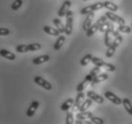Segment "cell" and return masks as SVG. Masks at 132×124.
I'll return each mask as SVG.
<instances>
[{"instance_id":"cell-26","label":"cell","mask_w":132,"mask_h":124,"mask_svg":"<svg viewBox=\"0 0 132 124\" xmlns=\"http://www.w3.org/2000/svg\"><path fill=\"white\" fill-rule=\"evenodd\" d=\"M92 57L93 56L91 54H87V55H86L85 56H83V58H82L81 61H80V63H81L82 66H87V65H88V64L91 62Z\"/></svg>"},{"instance_id":"cell-36","label":"cell","mask_w":132,"mask_h":124,"mask_svg":"<svg viewBox=\"0 0 132 124\" xmlns=\"http://www.w3.org/2000/svg\"><path fill=\"white\" fill-rule=\"evenodd\" d=\"M100 73H101V68L98 67V66H96L95 68H93V69L90 71L89 74L93 76V77H94V76H96L97 75H99Z\"/></svg>"},{"instance_id":"cell-2","label":"cell","mask_w":132,"mask_h":124,"mask_svg":"<svg viewBox=\"0 0 132 124\" xmlns=\"http://www.w3.org/2000/svg\"><path fill=\"white\" fill-rule=\"evenodd\" d=\"M104 8V3L102 2H97V3H94L92 5H89V6H87L83 8L81 10L80 13L81 14H87V13H90V12H93L95 11H99V10L103 9Z\"/></svg>"},{"instance_id":"cell-32","label":"cell","mask_w":132,"mask_h":124,"mask_svg":"<svg viewBox=\"0 0 132 124\" xmlns=\"http://www.w3.org/2000/svg\"><path fill=\"white\" fill-rule=\"evenodd\" d=\"M29 50L30 52H35V51H38L40 49L42 48V46L41 44L39 43H31V44H29Z\"/></svg>"},{"instance_id":"cell-11","label":"cell","mask_w":132,"mask_h":124,"mask_svg":"<svg viewBox=\"0 0 132 124\" xmlns=\"http://www.w3.org/2000/svg\"><path fill=\"white\" fill-rule=\"evenodd\" d=\"M40 103L38 101H32V102L30 103V107L28 108L27 110V115L29 118H31L34 115V114L36 113V110L38 109V107H39Z\"/></svg>"},{"instance_id":"cell-18","label":"cell","mask_w":132,"mask_h":124,"mask_svg":"<svg viewBox=\"0 0 132 124\" xmlns=\"http://www.w3.org/2000/svg\"><path fill=\"white\" fill-rule=\"evenodd\" d=\"M73 104H74V99L73 98H69L61 105V110L64 111V112H68L71 107H73Z\"/></svg>"},{"instance_id":"cell-3","label":"cell","mask_w":132,"mask_h":124,"mask_svg":"<svg viewBox=\"0 0 132 124\" xmlns=\"http://www.w3.org/2000/svg\"><path fill=\"white\" fill-rule=\"evenodd\" d=\"M105 16L108 17V20H110V21H112V22H115V23H117V24H119V25H123L126 23V21H125V19H123V17H121L119 15L115 14V13H113V12H110V11H108V12H105Z\"/></svg>"},{"instance_id":"cell-33","label":"cell","mask_w":132,"mask_h":124,"mask_svg":"<svg viewBox=\"0 0 132 124\" xmlns=\"http://www.w3.org/2000/svg\"><path fill=\"white\" fill-rule=\"evenodd\" d=\"M91 62H92L95 66H98V67H100L101 69H102V66H103V64L105 63V61L104 60H102L101 58H99V57H95V56H93L92 57V60H91Z\"/></svg>"},{"instance_id":"cell-25","label":"cell","mask_w":132,"mask_h":124,"mask_svg":"<svg viewBox=\"0 0 132 124\" xmlns=\"http://www.w3.org/2000/svg\"><path fill=\"white\" fill-rule=\"evenodd\" d=\"M123 105L125 107V109L129 115H132V103L128 98H123Z\"/></svg>"},{"instance_id":"cell-8","label":"cell","mask_w":132,"mask_h":124,"mask_svg":"<svg viewBox=\"0 0 132 124\" xmlns=\"http://www.w3.org/2000/svg\"><path fill=\"white\" fill-rule=\"evenodd\" d=\"M100 25H99V32L101 33H105V31L110 27L111 23H109L106 16H101L100 17Z\"/></svg>"},{"instance_id":"cell-6","label":"cell","mask_w":132,"mask_h":124,"mask_svg":"<svg viewBox=\"0 0 132 124\" xmlns=\"http://www.w3.org/2000/svg\"><path fill=\"white\" fill-rule=\"evenodd\" d=\"M105 97H106L112 103H114L115 105H121V104H123V99H121L120 97H118V96H116L115 94H113L112 92H109V91L105 92Z\"/></svg>"},{"instance_id":"cell-9","label":"cell","mask_w":132,"mask_h":124,"mask_svg":"<svg viewBox=\"0 0 132 124\" xmlns=\"http://www.w3.org/2000/svg\"><path fill=\"white\" fill-rule=\"evenodd\" d=\"M93 18H94V13L93 12H90V13H87V14L86 19L84 20V24H83V29H84L85 32H87L92 26Z\"/></svg>"},{"instance_id":"cell-35","label":"cell","mask_w":132,"mask_h":124,"mask_svg":"<svg viewBox=\"0 0 132 124\" xmlns=\"http://www.w3.org/2000/svg\"><path fill=\"white\" fill-rule=\"evenodd\" d=\"M66 123L67 124H72V123H74V116H73V113L69 112L68 114H67Z\"/></svg>"},{"instance_id":"cell-21","label":"cell","mask_w":132,"mask_h":124,"mask_svg":"<svg viewBox=\"0 0 132 124\" xmlns=\"http://www.w3.org/2000/svg\"><path fill=\"white\" fill-rule=\"evenodd\" d=\"M65 41H66V37H64V35H59L57 40L55 41V44L53 45V49L55 51H59L62 48V46L64 45Z\"/></svg>"},{"instance_id":"cell-16","label":"cell","mask_w":132,"mask_h":124,"mask_svg":"<svg viewBox=\"0 0 132 124\" xmlns=\"http://www.w3.org/2000/svg\"><path fill=\"white\" fill-rule=\"evenodd\" d=\"M99 25H100V19H98L96 23H95V24H93L92 26H91V27H90L89 29L86 32L87 37H92L93 34H95V33H96L97 31H99Z\"/></svg>"},{"instance_id":"cell-4","label":"cell","mask_w":132,"mask_h":124,"mask_svg":"<svg viewBox=\"0 0 132 124\" xmlns=\"http://www.w3.org/2000/svg\"><path fill=\"white\" fill-rule=\"evenodd\" d=\"M113 33H114V26H113V24H111L110 27L108 28L105 33V45L106 47L110 46L112 41H113L112 40V38H113Z\"/></svg>"},{"instance_id":"cell-20","label":"cell","mask_w":132,"mask_h":124,"mask_svg":"<svg viewBox=\"0 0 132 124\" xmlns=\"http://www.w3.org/2000/svg\"><path fill=\"white\" fill-rule=\"evenodd\" d=\"M93 116V114L91 112H80L79 114L76 115V118L80 119V120H87V119H90Z\"/></svg>"},{"instance_id":"cell-14","label":"cell","mask_w":132,"mask_h":124,"mask_svg":"<svg viewBox=\"0 0 132 124\" xmlns=\"http://www.w3.org/2000/svg\"><path fill=\"white\" fill-rule=\"evenodd\" d=\"M50 55H40V56H37V57L33 58L32 59V63L34 65H40V64H43L45 63V62H48L50 60Z\"/></svg>"},{"instance_id":"cell-7","label":"cell","mask_w":132,"mask_h":124,"mask_svg":"<svg viewBox=\"0 0 132 124\" xmlns=\"http://www.w3.org/2000/svg\"><path fill=\"white\" fill-rule=\"evenodd\" d=\"M70 7H71V2H70L69 0H66V1H64V3L62 4V6H61V8L59 9V11H58V12H57L58 16H59V17L66 16L67 12L69 11Z\"/></svg>"},{"instance_id":"cell-24","label":"cell","mask_w":132,"mask_h":124,"mask_svg":"<svg viewBox=\"0 0 132 124\" xmlns=\"http://www.w3.org/2000/svg\"><path fill=\"white\" fill-rule=\"evenodd\" d=\"M91 105H92V99L91 98H87V99L84 100V102L82 103V105L79 108V112H85V111H87Z\"/></svg>"},{"instance_id":"cell-29","label":"cell","mask_w":132,"mask_h":124,"mask_svg":"<svg viewBox=\"0 0 132 124\" xmlns=\"http://www.w3.org/2000/svg\"><path fill=\"white\" fill-rule=\"evenodd\" d=\"M22 5H23V0H14V1L12 2L11 8H12V10H13V11H17V10H19L21 8Z\"/></svg>"},{"instance_id":"cell-38","label":"cell","mask_w":132,"mask_h":124,"mask_svg":"<svg viewBox=\"0 0 132 124\" xmlns=\"http://www.w3.org/2000/svg\"><path fill=\"white\" fill-rule=\"evenodd\" d=\"M90 120H91L92 123H95V124H103L104 123V120H103L102 118H97V116H92V118H90Z\"/></svg>"},{"instance_id":"cell-17","label":"cell","mask_w":132,"mask_h":124,"mask_svg":"<svg viewBox=\"0 0 132 124\" xmlns=\"http://www.w3.org/2000/svg\"><path fill=\"white\" fill-rule=\"evenodd\" d=\"M108 78V75L105 73H103L101 74L100 73L99 75H97L96 76H94L93 77V80H92V85L93 84H97V83H100V82H103L106 80Z\"/></svg>"},{"instance_id":"cell-34","label":"cell","mask_w":132,"mask_h":124,"mask_svg":"<svg viewBox=\"0 0 132 124\" xmlns=\"http://www.w3.org/2000/svg\"><path fill=\"white\" fill-rule=\"evenodd\" d=\"M102 68H104V69L108 71V72H114L115 70H116V67L113 64H109V63H106V62H105V63L103 64Z\"/></svg>"},{"instance_id":"cell-5","label":"cell","mask_w":132,"mask_h":124,"mask_svg":"<svg viewBox=\"0 0 132 124\" xmlns=\"http://www.w3.org/2000/svg\"><path fill=\"white\" fill-rule=\"evenodd\" d=\"M34 82H35L37 85H39V86H41L42 88H44L45 90L51 91V89H52V85H51L48 80L44 79L43 77H41V76H35V77H34Z\"/></svg>"},{"instance_id":"cell-12","label":"cell","mask_w":132,"mask_h":124,"mask_svg":"<svg viewBox=\"0 0 132 124\" xmlns=\"http://www.w3.org/2000/svg\"><path fill=\"white\" fill-rule=\"evenodd\" d=\"M0 55L2 56V57L6 58L8 60H11V61H13L16 59V56L12 52L8 51L6 49H0Z\"/></svg>"},{"instance_id":"cell-15","label":"cell","mask_w":132,"mask_h":124,"mask_svg":"<svg viewBox=\"0 0 132 124\" xmlns=\"http://www.w3.org/2000/svg\"><path fill=\"white\" fill-rule=\"evenodd\" d=\"M117 47H119V46L116 44V42L112 41L111 45L108 46V50H106V52H105V56H106V57H108V58L112 57V56H113V55H114V53L116 52V49H117Z\"/></svg>"},{"instance_id":"cell-23","label":"cell","mask_w":132,"mask_h":124,"mask_svg":"<svg viewBox=\"0 0 132 124\" xmlns=\"http://www.w3.org/2000/svg\"><path fill=\"white\" fill-rule=\"evenodd\" d=\"M104 8L108 9L110 12H117L118 9H119L117 5L114 4L113 2H111V1H105V2H104Z\"/></svg>"},{"instance_id":"cell-31","label":"cell","mask_w":132,"mask_h":124,"mask_svg":"<svg viewBox=\"0 0 132 124\" xmlns=\"http://www.w3.org/2000/svg\"><path fill=\"white\" fill-rule=\"evenodd\" d=\"M16 52L17 53H20V54H23V53H28V52H30L29 50V46L28 45H18L16 48H15Z\"/></svg>"},{"instance_id":"cell-19","label":"cell","mask_w":132,"mask_h":124,"mask_svg":"<svg viewBox=\"0 0 132 124\" xmlns=\"http://www.w3.org/2000/svg\"><path fill=\"white\" fill-rule=\"evenodd\" d=\"M43 30L46 33H48V34H51V35H53V37H59L60 35V32L55 28H51L50 26H44L43 28Z\"/></svg>"},{"instance_id":"cell-1","label":"cell","mask_w":132,"mask_h":124,"mask_svg":"<svg viewBox=\"0 0 132 124\" xmlns=\"http://www.w3.org/2000/svg\"><path fill=\"white\" fill-rule=\"evenodd\" d=\"M66 31L65 33L67 35H70L72 33V29H73V12L69 10L66 14Z\"/></svg>"},{"instance_id":"cell-13","label":"cell","mask_w":132,"mask_h":124,"mask_svg":"<svg viewBox=\"0 0 132 124\" xmlns=\"http://www.w3.org/2000/svg\"><path fill=\"white\" fill-rule=\"evenodd\" d=\"M87 97L91 98L93 101L97 102L98 104H102V103H104V97H102L101 96H99L98 94H96L95 92L88 91L87 93Z\"/></svg>"},{"instance_id":"cell-40","label":"cell","mask_w":132,"mask_h":124,"mask_svg":"<svg viewBox=\"0 0 132 124\" xmlns=\"http://www.w3.org/2000/svg\"><path fill=\"white\" fill-rule=\"evenodd\" d=\"M131 28H132V24H131Z\"/></svg>"},{"instance_id":"cell-39","label":"cell","mask_w":132,"mask_h":124,"mask_svg":"<svg viewBox=\"0 0 132 124\" xmlns=\"http://www.w3.org/2000/svg\"><path fill=\"white\" fill-rule=\"evenodd\" d=\"M83 1H87V0H83Z\"/></svg>"},{"instance_id":"cell-10","label":"cell","mask_w":132,"mask_h":124,"mask_svg":"<svg viewBox=\"0 0 132 124\" xmlns=\"http://www.w3.org/2000/svg\"><path fill=\"white\" fill-rule=\"evenodd\" d=\"M84 99H85V94L84 93H83V92L78 93L77 97H76V98H75V100H74V104H73V111H77V110H79L80 106L82 105V103L84 102Z\"/></svg>"},{"instance_id":"cell-37","label":"cell","mask_w":132,"mask_h":124,"mask_svg":"<svg viewBox=\"0 0 132 124\" xmlns=\"http://www.w3.org/2000/svg\"><path fill=\"white\" fill-rule=\"evenodd\" d=\"M11 33V31L7 28H0V37H6Z\"/></svg>"},{"instance_id":"cell-22","label":"cell","mask_w":132,"mask_h":124,"mask_svg":"<svg viewBox=\"0 0 132 124\" xmlns=\"http://www.w3.org/2000/svg\"><path fill=\"white\" fill-rule=\"evenodd\" d=\"M52 22H53V24H54V26H55V28H56V29L60 32V33H65V31H66V27H65V25L61 22L60 19H59V18H54L53 20H52Z\"/></svg>"},{"instance_id":"cell-28","label":"cell","mask_w":132,"mask_h":124,"mask_svg":"<svg viewBox=\"0 0 132 124\" xmlns=\"http://www.w3.org/2000/svg\"><path fill=\"white\" fill-rule=\"evenodd\" d=\"M90 81H88L87 78H85L83 81L80 83V84L76 87V91L78 92V93H81V92H83L86 89V88L87 87V85H88V83H89Z\"/></svg>"},{"instance_id":"cell-27","label":"cell","mask_w":132,"mask_h":124,"mask_svg":"<svg viewBox=\"0 0 132 124\" xmlns=\"http://www.w3.org/2000/svg\"><path fill=\"white\" fill-rule=\"evenodd\" d=\"M113 41L116 42L118 46H120V44L123 42V37L120 34V32L119 31H114L113 33Z\"/></svg>"},{"instance_id":"cell-30","label":"cell","mask_w":132,"mask_h":124,"mask_svg":"<svg viewBox=\"0 0 132 124\" xmlns=\"http://www.w3.org/2000/svg\"><path fill=\"white\" fill-rule=\"evenodd\" d=\"M131 27H129V26H126V24H123V25H119V27H118V31L120 32V33H129L131 32Z\"/></svg>"}]
</instances>
